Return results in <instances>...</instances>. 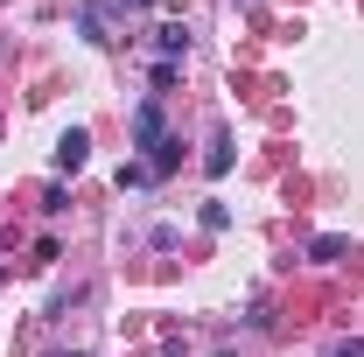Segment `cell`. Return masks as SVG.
<instances>
[{"label":"cell","mask_w":364,"mask_h":357,"mask_svg":"<svg viewBox=\"0 0 364 357\" xmlns=\"http://www.w3.org/2000/svg\"><path fill=\"white\" fill-rule=\"evenodd\" d=\"M85 161H91V134H85V127H70V134L56 140V176H77Z\"/></svg>","instance_id":"cell-1"},{"label":"cell","mask_w":364,"mask_h":357,"mask_svg":"<svg viewBox=\"0 0 364 357\" xmlns=\"http://www.w3.org/2000/svg\"><path fill=\"white\" fill-rule=\"evenodd\" d=\"M309 260H316V267H336V260H350V238H343V231H316V238H309Z\"/></svg>","instance_id":"cell-2"},{"label":"cell","mask_w":364,"mask_h":357,"mask_svg":"<svg viewBox=\"0 0 364 357\" xmlns=\"http://www.w3.org/2000/svg\"><path fill=\"white\" fill-rule=\"evenodd\" d=\"M154 49H161V63H182V56H189V28H182V21H161V28H154Z\"/></svg>","instance_id":"cell-3"},{"label":"cell","mask_w":364,"mask_h":357,"mask_svg":"<svg viewBox=\"0 0 364 357\" xmlns=\"http://www.w3.org/2000/svg\"><path fill=\"white\" fill-rule=\"evenodd\" d=\"M134 140H140V147H161V140H168V134H161V105H140V112H134Z\"/></svg>","instance_id":"cell-4"},{"label":"cell","mask_w":364,"mask_h":357,"mask_svg":"<svg viewBox=\"0 0 364 357\" xmlns=\"http://www.w3.org/2000/svg\"><path fill=\"white\" fill-rule=\"evenodd\" d=\"M203 176H231V134H225V127L210 134V154H203Z\"/></svg>","instance_id":"cell-5"},{"label":"cell","mask_w":364,"mask_h":357,"mask_svg":"<svg viewBox=\"0 0 364 357\" xmlns=\"http://www.w3.org/2000/svg\"><path fill=\"white\" fill-rule=\"evenodd\" d=\"M77 28H85L91 43H112V36H105V14H98V7H85V14H77Z\"/></svg>","instance_id":"cell-6"},{"label":"cell","mask_w":364,"mask_h":357,"mask_svg":"<svg viewBox=\"0 0 364 357\" xmlns=\"http://www.w3.org/2000/svg\"><path fill=\"white\" fill-rule=\"evenodd\" d=\"M196 224H203V231H225L231 211H225V203H203V211H196Z\"/></svg>","instance_id":"cell-7"},{"label":"cell","mask_w":364,"mask_h":357,"mask_svg":"<svg viewBox=\"0 0 364 357\" xmlns=\"http://www.w3.org/2000/svg\"><path fill=\"white\" fill-rule=\"evenodd\" d=\"M147 182H154V176H147V161H127V169H119V189H147Z\"/></svg>","instance_id":"cell-8"},{"label":"cell","mask_w":364,"mask_h":357,"mask_svg":"<svg viewBox=\"0 0 364 357\" xmlns=\"http://www.w3.org/2000/svg\"><path fill=\"white\" fill-rule=\"evenodd\" d=\"M329 357H364V343H336V351H329Z\"/></svg>","instance_id":"cell-9"}]
</instances>
